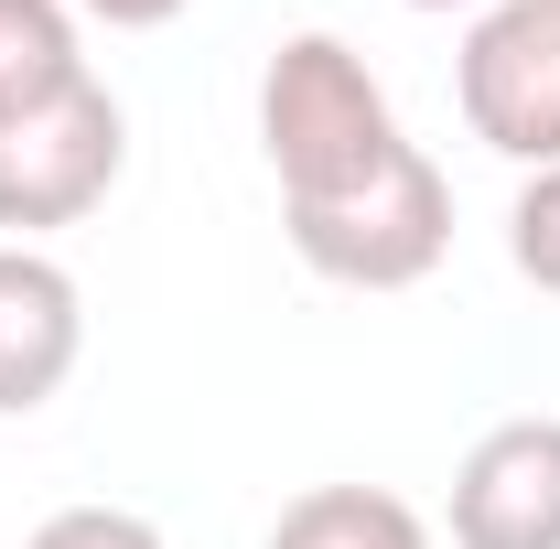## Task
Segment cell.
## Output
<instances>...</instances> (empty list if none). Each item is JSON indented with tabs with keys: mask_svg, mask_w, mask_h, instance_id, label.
Segmentation results:
<instances>
[{
	"mask_svg": "<svg viewBox=\"0 0 560 549\" xmlns=\"http://www.w3.org/2000/svg\"><path fill=\"white\" fill-rule=\"evenodd\" d=\"M270 549H431V528L388 484H313V495L280 506Z\"/></svg>",
	"mask_w": 560,
	"mask_h": 549,
	"instance_id": "ba28073f",
	"label": "cell"
},
{
	"mask_svg": "<svg viewBox=\"0 0 560 549\" xmlns=\"http://www.w3.org/2000/svg\"><path fill=\"white\" fill-rule=\"evenodd\" d=\"M280 226H291V248H302L313 280L410 291V280H431L442 248H453V184H442V162H431L420 140H399L366 184L324 195V206H280Z\"/></svg>",
	"mask_w": 560,
	"mask_h": 549,
	"instance_id": "7a4b0ae2",
	"label": "cell"
},
{
	"mask_svg": "<svg viewBox=\"0 0 560 549\" xmlns=\"http://www.w3.org/2000/svg\"><path fill=\"white\" fill-rule=\"evenodd\" d=\"M410 11H486V0H410Z\"/></svg>",
	"mask_w": 560,
	"mask_h": 549,
	"instance_id": "7c38bea8",
	"label": "cell"
},
{
	"mask_svg": "<svg viewBox=\"0 0 560 549\" xmlns=\"http://www.w3.org/2000/svg\"><path fill=\"white\" fill-rule=\"evenodd\" d=\"M259 151L280 173V206H324L399 151V108L346 33H291L259 66Z\"/></svg>",
	"mask_w": 560,
	"mask_h": 549,
	"instance_id": "6da1fadb",
	"label": "cell"
},
{
	"mask_svg": "<svg viewBox=\"0 0 560 549\" xmlns=\"http://www.w3.org/2000/svg\"><path fill=\"white\" fill-rule=\"evenodd\" d=\"M453 549H560V420H495L453 464Z\"/></svg>",
	"mask_w": 560,
	"mask_h": 549,
	"instance_id": "5b68a950",
	"label": "cell"
},
{
	"mask_svg": "<svg viewBox=\"0 0 560 549\" xmlns=\"http://www.w3.org/2000/svg\"><path fill=\"white\" fill-rule=\"evenodd\" d=\"M86 75V44H75V0H0V130L44 97H66Z\"/></svg>",
	"mask_w": 560,
	"mask_h": 549,
	"instance_id": "52a82bcc",
	"label": "cell"
},
{
	"mask_svg": "<svg viewBox=\"0 0 560 549\" xmlns=\"http://www.w3.org/2000/svg\"><path fill=\"white\" fill-rule=\"evenodd\" d=\"M86 22H108V33H162L173 11H195V0H75Z\"/></svg>",
	"mask_w": 560,
	"mask_h": 549,
	"instance_id": "8fae6325",
	"label": "cell"
},
{
	"mask_svg": "<svg viewBox=\"0 0 560 549\" xmlns=\"http://www.w3.org/2000/svg\"><path fill=\"white\" fill-rule=\"evenodd\" d=\"M22 549H162V528L130 517V506H55Z\"/></svg>",
	"mask_w": 560,
	"mask_h": 549,
	"instance_id": "30bf717a",
	"label": "cell"
},
{
	"mask_svg": "<svg viewBox=\"0 0 560 549\" xmlns=\"http://www.w3.org/2000/svg\"><path fill=\"white\" fill-rule=\"evenodd\" d=\"M86 355V302L44 248H0V420L44 410Z\"/></svg>",
	"mask_w": 560,
	"mask_h": 549,
	"instance_id": "8992f818",
	"label": "cell"
},
{
	"mask_svg": "<svg viewBox=\"0 0 560 549\" xmlns=\"http://www.w3.org/2000/svg\"><path fill=\"white\" fill-rule=\"evenodd\" d=\"M119 173H130V108H119L97 75H75L66 97L22 108V119L0 130V226H11V248L44 237V226L97 215Z\"/></svg>",
	"mask_w": 560,
	"mask_h": 549,
	"instance_id": "3957f363",
	"label": "cell"
},
{
	"mask_svg": "<svg viewBox=\"0 0 560 549\" xmlns=\"http://www.w3.org/2000/svg\"><path fill=\"white\" fill-rule=\"evenodd\" d=\"M464 130L506 151L517 173L560 162V0H486L464 55H453Z\"/></svg>",
	"mask_w": 560,
	"mask_h": 549,
	"instance_id": "277c9868",
	"label": "cell"
},
{
	"mask_svg": "<svg viewBox=\"0 0 560 549\" xmlns=\"http://www.w3.org/2000/svg\"><path fill=\"white\" fill-rule=\"evenodd\" d=\"M506 259H517L528 291H550V302H560V162L517 184V206H506Z\"/></svg>",
	"mask_w": 560,
	"mask_h": 549,
	"instance_id": "9c48e42d",
	"label": "cell"
}]
</instances>
